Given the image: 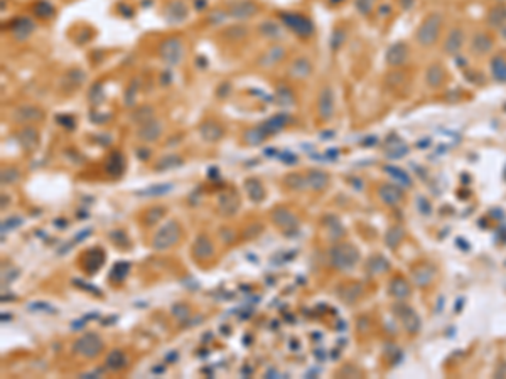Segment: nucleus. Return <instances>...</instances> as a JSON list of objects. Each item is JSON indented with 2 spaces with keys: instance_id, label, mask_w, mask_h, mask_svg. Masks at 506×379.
Here are the masks:
<instances>
[{
  "instance_id": "obj_1",
  "label": "nucleus",
  "mask_w": 506,
  "mask_h": 379,
  "mask_svg": "<svg viewBox=\"0 0 506 379\" xmlns=\"http://www.w3.org/2000/svg\"><path fill=\"white\" fill-rule=\"evenodd\" d=\"M182 238V226L177 219H169L164 222L155 234L152 236V248L155 251H167L174 248Z\"/></svg>"
},
{
  "instance_id": "obj_2",
  "label": "nucleus",
  "mask_w": 506,
  "mask_h": 379,
  "mask_svg": "<svg viewBox=\"0 0 506 379\" xmlns=\"http://www.w3.org/2000/svg\"><path fill=\"white\" fill-rule=\"evenodd\" d=\"M157 53H159V58L162 59V63L167 66H177L181 64V61L184 59V40L179 35H169V37L162 39L159 48H157Z\"/></svg>"
},
{
  "instance_id": "obj_3",
  "label": "nucleus",
  "mask_w": 506,
  "mask_h": 379,
  "mask_svg": "<svg viewBox=\"0 0 506 379\" xmlns=\"http://www.w3.org/2000/svg\"><path fill=\"white\" fill-rule=\"evenodd\" d=\"M329 258H331V265L336 270L346 271L356 265L359 260V251L349 243H336L331 251H329Z\"/></svg>"
},
{
  "instance_id": "obj_4",
  "label": "nucleus",
  "mask_w": 506,
  "mask_h": 379,
  "mask_svg": "<svg viewBox=\"0 0 506 379\" xmlns=\"http://www.w3.org/2000/svg\"><path fill=\"white\" fill-rule=\"evenodd\" d=\"M103 347H105V344H103V341H101V337L98 336V334L96 332H86L74 342L73 351L78 354L79 357L91 361V359H96L100 356L101 351H103Z\"/></svg>"
},
{
  "instance_id": "obj_5",
  "label": "nucleus",
  "mask_w": 506,
  "mask_h": 379,
  "mask_svg": "<svg viewBox=\"0 0 506 379\" xmlns=\"http://www.w3.org/2000/svg\"><path fill=\"white\" fill-rule=\"evenodd\" d=\"M282 24L285 25L288 30H292L293 34L299 35V37H311L314 34V24L312 20L306 17V15L299 14V12H282L280 15Z\"/></svg>"
},
{
  "instance_id": "obj_6",
  "label": "nucleus",
  "mask_w": 506,
  "mask_h": 379,
  "mask_svg": "<svg viewBox=\"0 0 506 379\" xmlns=\"http://www.w3.org/2000/svg\"><path fill=\"white\" fill-rule=\"evenodd\" d=\"M270 219L285 236H290L299 229V217L287 206H277L270 211Z\"/></svg>"
},
{
  "instance_id": "obj_7",
  "label": "nucleus",
  "mask_w": 506,
  "mask_h": 379,
  "mask_svg": "<svg viewBox=\"0 0 506 379\" xmlns=\"http://www.w3.org/2000/svg\"><path fill=\"white\" fill-rule=\"evenodd\" d=\"M440 30V15L439 14H430L427 19L424 20L417 32V40L422 45H430L435 42Z\"/></svg>"
},
{
  "instance_id": "obj_8",
  "label": "nucleus",
  "mask_w": 506,
  "mask_h": 379,
  "mask_svg": "<svg viewBox=\"0 0 506 379\" xmlns=\"http://www.w3.org/2000/svg\"><path fill=\"white\" fill-rule=\"evenodd\" d=\"M191 253H192V258H194L196 261L204 263V261L211 260V258L215 256V253H216L215 243H213V240L206 234V232H199V234L196 236L194 243H192Z\"/></svg>"
},
{
  "instance_id": "obj_9",
  "label": "nucleus",
  "mask_w": 506,
  "mask_h": 379,
  "mask_svg": "<svg viewBox=\"0 0 506 379\" xmlns=\"http://www.w3.org/2000/svg\"><path fill=\"white\" fill-rule=\"evenodd\" d=\"M46 118L44 110L37 105H22L12 111V120L20 125H30Z\"/></svg>"
},
{
  "instance_id": "obj_10",
  "label": "nucleus",
  "mask_w": 506,
  "mask_h": 379,
  "mask_svg": "<svg viewBox=\"0 0 506 379\" xmlns=\"http://www.w3.org/2000/svg\"><path fill=\"white\" fill-rule=\"evenodd\" d=\"M86 78H88V76H86V73L81 68H69L63 76H61L59 89L63 91L64 94L74 93V91H78L81 86L85 84Z\"/></svg>"
},
{
  "instance_id": "obj_11",
  "label": "nucleus",
  "mask_w": 506,
  "mask_h": 379,
  "mask_svg": "<svg viewBox=\"0 0 506 379\" xmlns=\"http://www.w3.org/2000/svg\"><path fill=\"white\" fill-rule=\"evenodd\" d=\"M258 12H260V7H258L257 2H253V0H240V2H235L230 5L228 15L238 20H245V19L255 17Z\"/></svg>"
},
{
  "instance_id": "obj_12",
  "label": "nucleus",
  "mask_w": 506,
  "mask_h": 379,
  "mask_svg": "<svg viewBox=\"0 0 506 379\" xmlns=\"http://www.w3.org/2000/svg\"><path fill=\"white\" fill-rule=\"evenodd\" d=\"M240 209V197H238L236 192L233 191H225L223 194L218 197V211H220L221 216L225 217H233Z\"/></svg>"
},
{
  "instance_id": "obj_13",
  "label": "nucleus",
  "mask_w": 506,
  "mask_h": 379,
  "mask_svg": "<svg viewBox=\"0 0 506 379\" xmlns=\"http://www.w3.org/2000/svg\"><path fill=\"white\" fill-rule=\"evenodd\" d=\"M17 141L25 152H34L39 147V141H40L39 130L32 125H24L22 128L17 131Z\"/></svg>"
},
{
  "instance_id": "obj_14",
  "label": "nucleus",
  "mask_w": 506,
  "mask_h": 379,
  "mask_svg": "<svg viewBox=\"0 0 506 379\" xmlns=\"http://www.w3.org/2000/svg\"><path fill=\"white\" fill-rule=\"evenodd\" d=\"M9 30H10V34H12V37L15 40L22 42V40L29 39L30 34L35 30V24L29 17H19V19H15V20L10 22Z\"/></svg>"
},
{
  "instance_id": "obj_15",
  "label": "nucleus",
  "mask_w": 506,
  "mask_h": 379,
  "mask_svg": "<svg viewBox=\"0 0 506 379\" xmlns=\"http://www.w3.org/2000/svg\"><path fill=\"white\" fill-rule=\"evenodd\" d=\"M160 135H162V123L155 116L149 121H145V123L139 125V130H137V136L142 141H145V144H152V141L159 140Z\"/></svg>"
},
{
  "instance_id": "obj_16",
  "label": "nucleus",
  "mask_w": 506,
  "mask_h": 379,
  "mask_svg": "<svg viewBox=\"0 0 506 379\" xmlns=\"http://www.w3.org/2000/svg\"><path fill=\"white\" fill-rule=\"evenodd\" d=\"M199 135L207 144H216L225 136V128L216 120H204L199 125Z\"/></svg>"
},
{
  "instance_id": "obj_17",
  "label": "nucleus",
  "mask_w": 506,
  "mask_h": 379,
  "mask_svg": "<svg viewBox=\"0 0 506 379\" xmlns=\"http://www.w3.org/2000/svg\"><path fill=\"white\" fill-rule=\"evenodd\" d=\"M187 14H189V10H187L186 4L182 0H171L164 7V17L167 22L172 24H179L182 20H186Z\"/></svg>"
},
{
  "instance_id": "obj_18",
  "label": "nucleus",
  "mask_w": 506,
  "mask_h": 379,
  "mask_svg": "<svg viewBox=\"0 0 506 379\" xmlns=\"http://www.w3.org/2000/svg\"><path fill=\"white\" fill-rule=\"evenodd\" d=\"M125 169H126V160H125V155L121 154L120 150H113L108 157H106L105 170H106V174L108 175L121 177L125 174Z\"/></svg>"
},
{
  "instance_id": "obj_19",
  "label": "nucleus",
  "mask_w": 506,
  "mask_h": 379,
  "mask_svg": "<svg viewBox=\"0 0 506 379\" xmlns=\"http://www.w3.org/2000/svg\"><path fill=\"white\" fill-rule=\"evenodd\" d=\"M317 113L322 120H329L334 115V94L331 88H322L317 98Z\"/></svg>"
},
{
  "instance_id": "obj_20",
  "label": "nucleus",
  "mask_w": 506,
  "mask_h": 379,
  "mask_svg": "<svg viewBox=\"0 0 506 379\" xmlns=\"http://www.w3.org/2000/svg\"><path fill=\"white\" fill-rule=\"evenodd\" d=\"M312 73V64L307 58H296L287 69L288 78L292 79H306Z\"/></svg>"
},
{
  "instance_id": "obj_21",
  "label": "nucleus",
  "mask_w": 506,
  "mask_h": 379,
  "mask_svg": "<svg viewBox=\"0 0 506 379\" xmlns=\"http://www.w3.org/2000/svg\"><path fill=\"white\" fill-rule=\"evenodd\" d=\"M129 366V361H126V356L121 349H113V351L108 352V356L105 359V369L110 372H120Z\"/></svg>"
},
{
  "instance_id": "obj_22",
  "label": "nucleus",
  "mask_w": 506,
  "mask_h": 379,
  "mask_svg": "<svg viewBox=\"0 0 506 379\" xmlns=\"http://www.w3.org/2000/svg\"><path fill=\"white\" fill-rule=\"evenodd\" d=\"M85 258H86L85 271L96 273L105 263V251L101 250V248H91L90 251L85 253Z\"/></svg>"
},
{
  "instance_id": "obj_23",
  "label": "nucleus",
  "mask_w": 506,
  "mask_h": 379,
  "mask_svg": "<svg viewBox=\"0 0 506 379\" xmlns=\"http://www.w3.org/2000/svg\"><path fill=\"white\" fill-rule=\"evenodd\" d=\"M283 58H285V49H283L282 45H272L270 49H267L265 53L260 56L258 64H260L262 68H272V66L280 63Z\"/></svg>"
},
{
  "instance_id": "obj_24",
  "label": "nucleus",
  "mask_w": 506,
  "mask_h": 379,
  "mask_svg": "<svg viewBox=\"0 0 506 379\" xmlns=\"http://www.w3.org/2000/svg\"><path fill=\"white\" fill-rule=\"evenodd\" d=\"M245 191H246L248 197H250V201L255 202V204H260L267 196L265 185H263L257 177H250V179L245 180Z\"/></svg>"
},
{
  "instance_id": "obj_25",
  "label": "nucleus",
  "mask_w": 506,
  "mask_h": 379,
  "mask_svg": "<svg viewBox=\"0 0 506 379\" xmlns=\"http://www.w3.org/2000/svg\"><path fill=\"white\" fill-rule=\"evenodd\" d=\"M290 121V116L285 115V113H278V115H273L272 118H268L267 121H263L262 123V128L265 130V133L268 136H272V135H275L278 133V131H282L283 128H285V125Z\"/></svg>"
},
{
  "instance_id": "obj_26",
  "label": "nucleus",
  "mask_w": 506,
  "mask_h": 379,
  "mask_svg": "<svg viewBox=\"0 0 506 379\" xmlns=\"http://www.w3.org/2000/svg\"><path fill=\"white\" fill-rule=\"evenodd\" d=\"M309 191H324L329 185V175L322 170H309L306 174Z\"/></svg>"
},
{
  "instance_id": "obj_27",
  "label": "nucleus",
  "mask_w": 506,
  "mask_h": 379,
  "mask_svg": "<svg viewBox=\"0 0 506 379\" xmlns=\"http://www.w3.org/2000/svg\"><path fill=\"white\" fill-rule=\"evenodd\" d=\"M167 209L164 206H150L142 212V224L147 227H154L155 224L164 219Z\"/></svg>"
},
{
  "instance_id": "obj_28",
  "label": "nucleus",
  "mask_w": 506,
  "mask_h": 379,
  "mask_svg": "<svg viewBox=\"0 0 506 379\" xmlns=\"http://www.w3.org/2000/svg\"><path fill=\"white\" fill-rule=\"evenodd\" d=\"M184 164V159L177 154H169V155H164L160 157L159 160L154 164V170L157 172H165V170H171V169H176V167H181Z\"/></svg>"
},
{
  "instance_id": "obj_29",
  "label": "nucleus",
  "mask_w": 506,
  "mask_h": 379,
  "mask_svg": "<svg viewBox=\"0 0 506 379\" xmlns=\"http://www.w3.org/2000/svg\"><path fill=\"white\" fill-rule=\"evenodd\" d=\"M221 35L228 40V42H240V40H245L246 39L248 27H246V25H241V24L228 25V27L221 32Z\"/></svg>"
},
{
  "instance_id": "obj_30",
  "label": "nucleus",
  "mask_w": 506,
  "mask_h": 379,
  "mask_svg": "<svg viewBox=\"0 0 506 379\" xmlns=\"http://www.w3.org/2000/svg\"><path fill=\"white\" fill-rule=\"evenodd\" d=\"M380 197H382L385 204L395 206L402 201V191H400V187L395 185H382L380 187Z\"/></svg>"
},
{
  "instance_id": "obj_31",
  "label": "nucleus",
  "mask_w": 506,
  "mask_h": 379,
  "mask_svg": "<svg viewBox=\"0 0 506 379\" xmlns=\"http://www.w3.org/2000/svg\"><path fill=\"white\" fill-rule=\"evenodd\" d=\"M283 185L287 187L288 191H306L307 189V179L304 174H287L283 177Z\"/></svg>"
},
{
  "instance_id": "obj_32",
  "label": "nucleus",
  "mask_w": 506,
  "mask_h": 379,
  "mask_svg": "<svg viewBox=\"0 0 506 379\" xmlns=\"http://www.w3.org/2000/svg\"><path fill=\"white\" fill-rule=\"evenodd\" d=\"M407 54H408L407 45H405V44H395L393 48L388 51L387 63L390 66H400L405 59H407Z\"/></svg>"
},
{
  "instance_id": "obj_33",
  "label": "nucleus",
  "mask_w": 506,
  "mask_h": 379,
  "mask_svg": "<svg viewBox=\"0 0 506 379\" xmlns=\"http://www.w3.org/2000/svg\"><path fill=\"white\" fill-rule=\"evenodd\" d=\"M267 136L268 135L265 133V130H263L260 125V126H255V128L246 130L245 133H243V141H245L246 145H260Z\"/></svg>"
},
{
  "instance_id": "obj_34",
  "label": "nucleus",
  "mask_w": 506,
  "mask_h": 379,
  "mask_svg": "<svg viewBox=\"0 0 506 379\" xmlns=\"http://www.w3.org/2000/svg\"><path fill=\"white\" fill-rule=\"evenodd\" d=\"M462 40H464V35H462V30L460 29H454L452 32L449 34L447 40H445V51L449 54H454L462 48Z\"/></svg>"
},
{
  "instance_id": "obj_35",
  "label": "nucleus",
  "mask_w": 506,
  "mask_h": 379,
  "mask_svg": "<svg viewBox=\"0 0 506 379\" xmlns=\"http://www.w3.org/2000/svg\"><path fill=\"white\" fill-rule=\"evenodd\" d=\"M154 116H155L154 108L149 106V105H145V106H139V108H135L134 111H132L130 118L134 120V123L142 125V123H145V121H149L150 118H154Z\"/></svg>"
},
{
  "instance_id": "obj_36",
  "label": "nucleus",
  "mask_w": 506,
  "mask_h": 379,
  "mask_svg": "<svg viewBox=\"0 0 506 379\" xmlns=\"http://www.w3.org/2000/svg\"><path fill=\"white\" fill-rule=\"evenodd\" d=\"M20 170L19 167L15 165H7L2 167V175H0V180H2V185H12L15 182L20 180Z\"/></svg>"
},
{
  "instance_id": "obj_37",
  "label": "nucleus",
  "mask_w": 506,
  "mask_h": 379,
  "mask_svg": "<svg viewBox=\"0 0 506 379\" xmlns=\"http://www.w3.org/2000/svg\"><path fill=\"white\" fill-rule=\"evenodd\" d=\"M275 100L277 103L280 106H290L296 103V96H293V91L288 88V86L282 84L277 88V93H275Z\"/></svg>"
},
{
  "instance_id": "obj_38",
  "label": "nucleus",
  "mask_w": 506,
  "mask_h": 379,
  "mask_svg": "<svg viewBox=\"0 0 506 379\" xmlns=\"http://www.w3.org/2000/svg\"><path fill=\"white\" fill-rule=\"evenodd\" d=\"M258 30H260V34L267 39H275L280 35V27H278V24L273 22V20H265V22H262L258 25Z\"/></svg>"
},
{
  "instance_id": "obj_39",
  "label": "nucleus",
  "mask_w": 506,
  "mask_h": 379,
  "mask_svg": "<svg viewBox=\"0 0 506 379\" xmlns=\"http://www.w3.org/2000/svg\"><path fill=\"white\" fill-rule=\"evenodd\" d=\"M491 74L494 76L498 81H506V59L504 58H501V56H498V58H494L493 59V63H491Z\"/></svg>"
},
{
  "instance_id": "obj_40",
  "label": "nucleus",
  "mask_w": 506,
  "mask_h": 379,
  "mask_svg": "<svg viewBox=\"0 0 506 379\" xmlns=\"http://www.w3.org/2000/svg\"><path fill=\"white\" fill-rule=\"evenodd\" d=\"M32 10H34L35 17H39V19H51L54 15V7L48 2V0H39V2H35Z\"/></svg>"
},
{
  "instance_id": "obj_41",
  "label": "nucleus",
  "mask_w": 506,
  "mask_h": 379,
  "mask_svg": "<svg viewBox=\"0 0 506 379\" xmlns=\"http://www.w3.org/2000/svg\"><path fill=\"white\" fill-rule=\"evenodd\" d=\"M171 191H172V184H157V185L147 187V189H144V191H139L137 194L145 196V197H157V196H164Z\"/></svg>"
},
{
  "instance_id": "obj_42",
  "label": "nucleus",
  "mask_w": 506,
  "mask_h": 379,
  "mask_svg": "<svg viewBox=\"0 0 506 379\" xmlns=\"http://www.w3.org/2000/svg\"><path fill=\"white\" fill-rule=\"evenodd\" d=\"M129 271H130V265L125 261H118L116 265H113L111 268V273H110V278L113 281H123L126 276H129Z\"/></svg>"
},
{
  "instance_id": "obj_43",
  "label": "nucleus",
  "mask_w": 506,
  "mask_h": 379,
  "mask_svg": "<svg viewBox=\"0 0 506 379\" xmlns=\"http://www.w3.org/2000/svg\"><path fill=\"white\" fill-rule=\"evenodd\" d=\"M110 240L111 243H113L115 246H118L120 250H126V248H130V238L126 236V232L123 229H113V231H110Z\"/></svg>"
},
{
  "instance_id": "obj_44",
  "label": "nucleus",
  "mask_w": 506,
  "mask_h": 379,
  "mask_svg": "<svg viewBox=\"0 0 506 379\" xmlns=\"http://www.w3.org/2000/svg\"><path fill=\"white\" fill-rule=\"evenodd\" d=\"M88 100H90V103H91V105H98V103H101V100H103V89H101V84H100V83H96V84L91 86L90 94H88Z\"/></svg>"
},
{
  "instance_id": "obj_45",
  "label": "nucleus",
  "mask_w": 506,
  "mask_h": 379,
  "mask_svg": "<svg viewBox=\"0 0 506 379\" xmlns=\"http://www.w3.org/2000/svg\"><path fill=\"white\" fill-rule=\"evenodd\" d=\"M392 293L395 297H398V298H403V297H407L408 295V285L405 281L402 280H397V281H393L392 283Z\"/></svg>"
},
{
  "instance_id": "obj_46",
  "label": "nucleus",
  "mask_w": 506,
  "mask_h": 379,
  "mask_svg": "<svg viewBox=\"0 0 506 379\" xmlns=\"http://www.w3.org/2000/svg\"><path fill=\"white\" fill-rule=\"evenodd\" d=\"M440 79H442V71L439 69V66H432V68L427 71V81L432 86H437L440 84Z\"/></svg>"
},
{
  "instance_id": "obj_47",
  "label": "nucleus",
  "mask_w": 506,
  "mask_h": 379,
  "mask_svg": "<svg viewBox=\"0 0 506 379\" xmlns=\"http://www.w3.org/2000/svg\"><path fill=\"white\" fill-rule=\"evenodd\" d=\"M172 315L179 320H186L187 315H189V307L186 303H177V305L172 307Z\"/></svg>"
},
{
  "instance_id": "obj_48",
  "label": "nucleus",
  "mask_w": 506,
  "mask_h": 379,
  "mask_svg": "<svg viewBox=\"0 0 506 379\" xmlns=\"http://www.w3.org/2000/svg\"><path fill=\"white\" fill-rule=\"evenodd\" d=\"M20 224H22V219H20L19 216H10L7 221H4L2 222V231H12L15 229V227H19Z\"/></svg>"
},
{
  "instance_id": "obj_49",
  "label": "nucleus",
  "mask_w": 506,
  "mask_h": 379,
  "mask_svg": "<svg viewBox=\"0 0 506 379\" xmlns=\"http://www.w3.org/2000/svg\"><path fill=\"white\" fill-rule=\"evenodd\" d=\"M137 89H139V81L134 79L132 81V84H130V88L126 89V94H125V105H134V100H135V93H137Z\"/></svg>"
},
{
  "instance_id": "obj_50",
  "label": "nucleus",
  "mask_w": 506,
  "mask_h": 379,
  "mask_svg": "<svg viewBox=\"0 0 506 379\" xmlns=\"http://www.w3.org/2000/svg\"><path fill=\"white\" fill-rule=\"evenodd\" d=\"M262 229H263V226L258 224V222H255V224H251V226L246 227L245 232H243V238H245V240H248V238H250V240H253L255 236L260 234Z\"/></svg>"
},
{
  "instance_id": "obj_51",
  "label": "nucleus",
  "mask_w": 506,
  "mask_h": 379,
  "mask_svg": "<svg viewBox=\"0 0 506 379\" xmlns=\"http://www.w3.org/2000/svg\"><path fill=\"white\" fill-rule=\"evenodd\" d=\"M400 238H402V231H400V227H392V229L387 232V243L390 246L397 245Z\"/></svg>"
},
{
  "instance_id": "obj_52",
  "label": "nucleus",
  "mask_w": 506,
  "mask_h": 379,
  "mask_svg": "<svg viewBox=\"0 0 506 379\" xmlns=\"http://www.w3.org/2000/svg\"><path fill=\"white\" fill-rule=\"evenodd\" d=\"M29 308L32 312H51V313H54V308L46 302H34V303H30Z\"/></svg>"
},
{
  "instance_id": "obj_53",
  "label": "nucleus",
  "mask_w": 506,
  "mask_h": 379,
  "mask_svg": "<svg viewBox=\"0 0 506 379\" xmlns=\"http://www.w3.org/2000/svg\"><path fill=\"white\" fill-rule=\"evenodd\" d=\"M356 9L363 15H366L373 9V0H356Z\"/></svg>"
},
{
  "instance_id": "obj_54",
  "label": "nucleus",
  "mask_w": 506,
  "mask_h": 379,
  "mask_svg": "<svg viewBox=\"0 0 506 379\" xmlns=\"http://www.w3.org/2000/svg\"><path fill=\"white\" fill-rule=\"evenodd\" d=\"M220 236H221V240L226 243V245H231L233 240H235V232H233L230 227H221Z\"/></svg>"
},
{
  "instance_id": "obj_55",
  "label": "nucleus",
  "mask_w": 506,
  "mask_h": 379,
  "mask_svg": "<svg viewBox=\"0 0 506 379\" xmlns=\"http://www.w3.org/2000/svg\"><path fill=\"white\" fill-rule=\"evenodd\" d=\"M58 123L59 125H63L66 126V128H74L76 126V120L73 118V116H58Z\"/></svg>"
},
{
  "instance_id": "obj_56",
  "label": "nucleus",
  "mask_w": 506,
  "mask_h": 379,
  "mask_svg": "<svg viewBox=\"0 0 506 379\" xmlns=\"http://www.w3.org/2000/svg\"><path fill=\"white\" fill-rule=\"evenodd\" d=\"M73 283H74L76 287L83 288V290H88V292H91V293H95V295L101 297V292L98 290V288H95V287H91V285H83L85 281H81V280H73Z\"/></svg>"
},
{
  "instance_id": "obj_57",
  "label": "nucleus",
  "mask_w": 506,
  "mask_h": 379,
  "mask_svg": "<svg viewBox=\"0 0 506 379\" xmlns=\"http://www.w3.org/2000/svg\"><path fill=\"white\" fill-rule=\"evenodd\" d=\"M230 89H231V84L228 83V81H225V83L218 88V96H220V98H226L228 93H230Z\"/></svg>"
},
{
  "instance_id": "obj_58",
  "label": "nucleus",
  "mask_w": 506,
  "mask_h": 379,
  "mask_svg": "<svg viewBox=\"0 0 506 379\" xmlns=\"http://www.w3.org/2000/svg\"><path fill=\"white\" fill-rule=\"evenodd\" d=\"M137 157H139V159H142V160H147V159H149V157H150V150H137Z\"/></svg>"
},
{
  "instance_id": "obj_59",
  "label": "nucleus",
  "mask_w": 506,
  "mask_h": 379,
  "mask_svg": "<svg viewBox=\"0 0 506 379\" xmlns=\"http://www.w3.org/2000/svg\"><path fill=\"white\" fill-rule=\"evenodd\" d=\"M90 234H91V229H85L83 232H79V234H78V236H76V238H74V240H73V241H74V243H78L79 240H83V238H86V236H90Z\"/></svg>"
},
{
  "instance_id": "obj_60",
  "label": "nucleus",
  "mask_w": 506,
  "mask_h": 379,
  "mask_svg": "<svg viewBox=\"0 0 506 379\" xmlns=\"http://www.w3.org/2000/svg\"><path fill=\"white\" fill-rule=\"evenodd\" d=\"M5 206H9V197L2 196V211H5Z\"/></svg>"
},
{
  "instance_id": "obj_61",
  "label": "nucleus",
  "mask_w": 506,
  "mask_h": 379,
  "mask_svg": "<svg viewBox=\"0 0 506 379\" xmlns=\"http://www.w3.org/2000/svg\"><path fill=\"white\" fill-rule=\"evenodd\" d=\"M412 2H413V0H402V5H403L405 9H407V7H410V5H412Z\"/></svg>"
}]
</instances>
